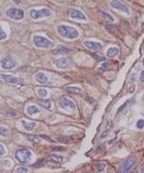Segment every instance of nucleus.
Returning <instances> with one entry per match:
<instances>
[{"instance_id":"nucleus-33","label":"nucleus","mask_w":144,"mask_h":173,"mask_svg":"<svg viewBox=\"0 0 144 173\" xmlns=\"http://www.w3.org/2000/svg\"><path fill=\"white\" fill-rule=\"evenodd\" d=\"M51 150H52V151H62V150H64V148L62 146H60V147H51Z\"/></svg>"},{"instance_id":"nucleus-38","label":"nucleus","mask_w":144,"mask_h":173,"mask_svg":"<svg viewBox=\"0 0 144 173\" xmlns=\"http://www.w3.org/2000/svg\"><path fill=\"white\" fill-rule=\"evenodd\" d=\"M139 79H140V81H141V82H144V71H142V72H141Z\"/></svg>"},{"instance_id":"nucleus-41","label":"nucleus","mask_w":144,"mask_h":173,"mask_svg":"<svg viewBox=\"0 0 144 173\" xmlns=\"http://www.w3.org/2000/svg\"><path fill=\"white\" fill-rule=\"evenodd\" d=\"M143 65H144V59H143Z\"/></svg>"},{"instance_id":"nucleus-18","label":"nucleus","mask_w":144,"mask_h":173,"mask_svg":"<svg viewBox=\"0 0 144 173\" xmlns=\"http://www.w3.org/2000/svg\"><path fill=\"white\" fill-rule=\"evenodd\" d=\"M21 123L27 131H32V130L35 128V126H36V123H35V122H28V121L22 120Z\"/></svg>"},{"instance_id":"nucleus-14","label":"nucleus","mask_w":144,"mask_h":173,"mask_svg":"<svg viewBox=\"0 0 144 173\" xmlns=\"http://www.w3.org/2000/svg\"><path fill=\"white\" fill-rule=\"evenodd\" d=\"M36 81L37 82H39V84H45L48 81V77L47 75L45 74L43 72H39L36 75Z\"/></svg>"},{"instance_id":"nucleus-27","label":"nucleus","mask_w":144,"mask_h":173,"mask_svg":"<svg viewBox=\"0 0 144 173\" xmlns=\"http://www.w3.org/2000/svg\"><path fill=\"white\" fill-rule=\"evenodd\" d=\"M41 105L44 107V108H46L48 109V110H50L51 109V103H50V101L49 100H46L45 102H42L41 103Z\"/></svg>"},{"instance_id":"nucleus-25","label":"nucleus","mask_w":144,"mask_h":173,"mask_svg":"<svg viewBox=\"0 0 144 173\" xmlns=\"http://www.w3.org/2000/svg\"><path fill=\"white\" fill-rule=\"evenodd\" d=\"M95 166H96V169L98 170V171H103V170L105 169V167H106V164H104V162H97V164H95Z\"/></svg>"},{"instance_id":"nucleus-37","label":"nucleus","mask_w":144,"mask_h":173,"mask_svg":"<svg viewBox=\"0 0 144 173\" xmlns=\"http://www.w3.org/2000/svg\"><path fill=\"white\" fill-rule=\"evenodd\" d=\"M108 134V129L107 130H105L104 132H103L102 134H101V139H103V138H105L106 136H107V135Z\"/></svg>"},{"instance_id":"nucleus-29","label":"nucleus","mask_w":144,"mask_h":173,"mask_svg":"<svg viewBox=\"0 0 144 173\" xmlns=\"http://www.w3.org/2000/svg\"><path fill=\"white\" fill-rule=\"evenodd\" d=\"M136 126H137V128L142 129L144 127V120L143 119H139V120L137 121V123H136Z\"/></svg>"},{"instance_id":"nucleus-21","label":"nucleus","mask_w":144,"mask_h":173,"mask_svg":"<svg viewBox=\"0 0 144 173\" xmlns=\"http://www.w3.org/2000/svg\"><path fill=\"white\" fill-rule=\"evenodd\" d=\"M68 92H71V93H80L81 92V90L79 88H76V86H66L65 88Z\"/></svg>"},{"instance_id":"nucleus-2","label":"nucleus","mask_w":144,"mask_h":173,"mask_svg":"<svg viewBox=\"0 0 144 173\" xmlns=\"http://www.w3.org/2000/svg\"><path fill=\"white\" fill-rule=\"evenodd\" d=\"M136 161H137V158H136L135 155H131V156H129L127 159L119 165V167H118V172L119 173L129 172L133 168V165L136 164Z\"/></svg>"},{"instance_id":"nucleus-13","label":"nucleus","mask_w":144,"mask_h":173,"mask_svg":"<svg viewBox=\"0 0 144 173\" xmlns=\"http://www.w3.org/2000/svg\"><path fill=\"white\" fill-rule=\"evenodd\" d=\"M68 63H69V62L66 58H60V59L55 60V65L59 68H65L68 65Z\"/></svg>"},{"instance_id":"nucleus-39","label":"nucleus","mask_w":144,"mask_h":173,"mask_svg":"<svg viewBox=\"0 0 144 173\" xmlns=\"http://www.w3.org/2000/svg\"><path fill=\"white\" fill-rule=\"evenodd\" d=\"M12 1H14V3H20V1H21V0H12Z\"/></svg>"},{"instance_id":"nucleus-35","label":"nucleus","mask_w":144,"mask_h":173,"mask_svg":"<svg viewBox=\"0 0 144 173\" xmlns=\"http://www.w3.org/2000/svg\"><path fill=\"white\" fill-rule=\"evenodd\" d=\"M107 30L110 33H113V31H115V28L113 26H107Z\"/></svg>"},{"instance_id":"nucleus-26","label":"nucleus","mask_w":144,"mask_h":173,"mask_svg":"<svg viewBox=\"0 0 144 173\" xmlns=\"http://www.w3.org/2000/svg\"><path fill=\"white\" fill-rule=\"evenodd\" d=\"M58 141L60 142H64V143H67V142H69L70 139L67 138V137H59V138H58Z\"/></svg>"},{"instance_id":"nucleus-42","label":"nucleus","mask_w":144,"mask_h":173,"mask_svg":"<svg viewBox=\"0 0 144 173\" xmlns=\"http://www.w3.org/2000/svg\"><path fill=\"white\" fill-rule=\"evenodd\" d=\"M31 1H36V0H31Z\"/></svg>"},{"instance_id":"nucleus-30","label":"nucleus","mask_w":144,"mask_h":173,"mask_svg":"<svg viewBox=\"0 0 144 173\" xmlns=\"http://www.w3.org/2000/svg\"><path fill=\"white\" fill-rule=\"evenodd\" d=\"M16 171V172H28V168H26V167H24V166H20V167H17Z\"/></svg>"},{"instance_id":"nucleus-7","label":"nucleus","mask_w":144,"mask_h":173,"mask_svg":"<svg viewBox=\"0 0 144 173\" xmlns=\"http://www.w3.org/2000/svg\"><path fill=\"white\" fill-rule=\"evenodd\" d=\"M59 106L64 110H75L76 109V104L72 100L68 98H62L59 101Z\"/></svg>"},{"instance_id":"nucleus-32","label":"nucleus","mask_w":144,"mask_h":173,"mask_svg":"<svg viewBox=\"0 0 144 173\" xmlns=\"http://www.w3.org/2000/svg\"><path fill=\"white\" fill-rule=\"evenodd\" d=\"M0 134H1V136H6L7 129L5 128V127H1V128H0Z\"/></svg>"},{"instance_id":"nucleus-1","label":"nucleus","mask_w":144,"mask_h":173,"mask_svg":"<svg viewBox=\"0 0 144 173\" xmlns=\"http://www.w3.org/2000/svg\"><path fill=\"white\" fill-rule=\"evenodd\" d=\"M58 33L64 38H67V39L73 40L79 36V32L77 31L75 28L66 26V25H59L57 28Z\"/></svg>"},{"instance_id":"nucleus-15","label":"nucleus","mask_w":144,"mask_h":173,"mask_svg":"<svg viewBox=\"0 0 144 173\" xmlns=\"http://www.w3.org/2000/svg\"><path fill=\"white\" fill-rule=\"evenodd\" d=\"M46 162H57V164H62L64 159L60 156H55V155H51V156L47 157L46 159H44Z\"/></svg>"},{"instance_id":"nucleus-11","label":"nucleus","mask_w":144,"mask_h":173,"mask_svg":"<svg viewBox=\"0 0 144 173\" xmlns=\"http://www.w3.org/2000/svg\"><path fill=\"white\" fill-rule=\"evenodd\" d=\"M16 65V62L14 59L10 57H7L2 61V67L4 69H11V68L14 67Z\"/></svg>"},{"instance_id":"nucleus-10","label":"nucleus","mask_w":144,"mask_h":173,"mask_svg":"<svg viewBox=\"0 0 144 173\" xmlns=\"http://www.w3.org/2000/svg\"><path fill=\"white\" fill-rule=\"evenodd\" d=\"M68 14H69L70 17L72 18H77V19H81V20H85L87 19V17L83 14L82 12L78 11L76 9H69L68 10Z\"/></svg>"},{"instance_id":"nucleus-17","label":"nucleus","mask_w":144,"mask_h":173,"mask_svg":"<svg viewBox=\"0 0 144 173\" xmlns=\"http://www.w3.org/2000/svg\"><path fill=\"white\" fill-rule=\"evenodd\" d=\"M71 52V49L65 47V46H59L55 50V54L60 55V54H68V53Z\"/></svg>"},{"instance_id":"nucleus-24","label":"nucleus","mask_w":144,"mask_h":173,"mask_svg":"<svg viewBox=\"0 0 144 173\" xmlns=\"http://www.w3.org/2000/svg\"><path fill=\"white\" fill-rule=\"evenodd\" d=\"M28 139L30 141L35 142V143H39V137L37 136H33V135H29L28 136Z\"/></svg>"},{"instance_id":"nucleus-34","label":"nucleus","mask_w":144,"mask_h":173,"mask_svg":"<svg viewBox=\"0 0 144 173\" xmlns=\"http://www.w3.org/2000/svg\"><path fill=\"white\" fill-rule=\"evenodd\" d=\"M5 38H6V34H5L4 30L1 28V29H0V39H1V40H4Z\"/></svg>"},{"instance_id":"nucleus-31","label":"nucleus","mask_w":144,"mask_h":173,"mask_svg":"<svg viewBox=\"0 0 144 173\" xmlns=\"http://www.w3.org/2000/svg\"><path fill=\"white\" fill-rule=\"evenodd\" d=\"M40 138H42V139H44L45 141H50V142H54L55 141L54 139H50L49 137H47L46 135H40Z\"/></svg>"},{"instance_id":"nucleus-3","label":"nucleus","mask_w":144,"mask_h":173,"mask_svg":"<svg viewBox=\"0 0 144 173\" xmlns=\"http://www.w3.org/2000/svg\"><path fill=\"white\" fill-rule=\"evenodd\" d=\"M14 157L20 164H28L32 158V152L27 148H21L16 152Z\"/></svg>"},{"instance_id":"nucleus-9","label":"nucleus","mask_w":144,"mask_h":173,"mask_svg":"<svg viewBox=\"0 0 144 173\" xmlns=\"http://www.w3.org/2000/svg\"><path fill=\"white\" fill-rule=\"evenodd\" d=\"M1 77L3 80H5L6 82L11 83V84H16V85H21V84L24 83V80L21 78L18 77H14L12 75H7V74H1Z\"/></svg>"},{"instance_id":"nucleus-40","label":"nucleus","mask_w":144,"mask_h":173,"mask_svg":"<svg viewBox=\"0 0 144 173\" xmlns=\"http://www.w3.org/2000/svg\"><path fill=\"white\" fill-rule=\"evenodd\" d=\"M142 172L144 173V164H143V166H142Z\"/></svg>"},{"instance_id":"nucleus-20","label":"nucleus","mask_w":144,"mask_h":173,"mask_svg":"<svg viewBox=\"0 0 144 173\" xmlns=\"http://www.w3.org/2000/svg\"><path fill=\"white\" fill-rule=\"evenodd\" d=\"M99 14H100V16L102 17H104L105 19H107L108 21H110V22H113V17L110 16L108 13L107 12H104V11H101L99 12Z\"/></svg>"},{"instance_id":"nucleus-23","label":"nucleus","mask_w":144,"mask_h":173,"mask_svg":"<svg viewBox=\"0 0 144 173\" xmlns=\"http://www.w3.org/2000/svg\"><path fill=\"white\" fill-rule=\"evenodd\" d=\"M37 94H39L40 97H46L48 94V91L45 88H39L37 90Z\"/></svg>"},{"instance_id":"nucleus-36","label":"nucleus","mask_w":144,"mask_h":173,"mask_svg":"<svg viewBox=\"0 0 144 173\" xmlns=\"http://www.w3.org/2000/svg\"><path fill=\"white\" fill-rule=\"evenodd\" d=\"M5 154V148H4V145H0V155H4Z\"/></svg>"},{"instance_id":"nucleus-8","label":"nucleus","mask_w":144,"mask_h":173,"mask_svg":"<svg viewBox=\"0 0 144 173\" xmlns=\"http://www.w3.org/2000/svg\"><path fill=\"white\" fill-rule=\"evenodd\" d=\"M110 6H112V8H113V9L119 10V11L123 12V13L129 14V8L124 3L119 1V0H112V1H110Z\"/></svg>"},{"instance_id":"nucleus-4","label":"nucleus","mask_w":144,"mask_h":173,"mask_svg":"<svg viewBox=\"0 0 144 173\" xmlns=\"http://www.w3.org/2000/svg\"><path fill=\"white\" fill-rule=\"evenodd\" d=\"M51 16V11L47 8H44V9H41L39 11L37 10H35V9H32L30 11V17H32L33 19H37V18H41V17H49Z\"/></svg>"},{"instance_id":"nucleus-19","label":"nucleus","mask_w":144,"mask_h":173,"mask_svg":"<svg viewBox=\"0 0 144 173\" xmlns=\"http://www.w3.org/2000/svg\"><path fill=\"white\" fill-rule=\"evenodd\" d=\"M37 113H39V109L37 108V106L36 105L29 106L28 108H27V114H28L29 116H33V114H37Z\"/></svg>"},{"instance_id":"nucleus-28","label":"nucleus","mask_w":144,"mask_h":173,"mask_svg":"<svg viewBox=\"0 0 144 173\" xmlns=\"http://www.w3.org/2000/svg\"><path fill=\"white\" fill-rule=\"evenodd\" d=\"M107 69H108V65L105 63H103L99 68H98V71H100V72H104V71H106Z\"/></svg>"},{"instance_id":"nucleus-16","label":"nucleus","mask_w":144,"mask_h":173,"mask_svg":"<svg viewBox=\"0 0 144 173\" xmlns=\"http://www.w3.org/2000/svg\"><path fill=\"white\" fill-rule=\"evenodd\" d=\"M118 53H119V50H118L117 47H110V48H108L107 51V57L114 58L116 55H118Z\"/></svg>"},{"instance_id":"nucleus-22","label":"nucleus","mask_w":144,"mask_h":173,"mask_svg":"<svg viewBox=\"0 0 144 173\" xmlns=\"http://www.w3.org/2000/svg\"><path fill=\"white\" fill-rule=\"evenodd\" d=\"M131 102H132V99H129V100L126 101V102H125L124 104H123L122 106H120V108L117 110V112H116V114H119L121 113V112L123 111V110H125V109H126V107H127V106L129 105V104L131 103Z\"/></svg>"},{"instance_id":"nucleus-5","label":"nucleus","mask_w":144,"mask_h":173,"mask_svg":"<svg viewBox=\"0 0 144 173\" xmlns=\"http://www.w3.org/2000/svg\"><path fill=\"white\" fill-rule=\"evenodd\" d=\"M7 17L14 20H20L24 17V12L20 9L16 8H10L8 11L6 12Z\"/></svg>"},{"instance_id":"nucleus-12","label":"nucleus","mask_w":144,"mask_h":173,"mask_svg":"<svg viewBox=\"0 0 144 173\" xmlns=\"http://www.w3.org/2000/svg\"><path fill=\"white\" fill-rule=\"evenodd\" d=\"M85 46L90 50H98L102 48V44H101L100 42H85Z\"/></svg>"},{"instance_id":"nucleus-6","label":"nucleus","mask_w":144,"mask_h":173,"mask_svg":"<svg viewBox=\"0 0 144 173\" xmlns=\"http://www.w3.org/2000/svg\"><path fill=\"white\" fill-rule=\"evenodd\" d=\"M34 43L37 47H42V48H47L52 45V42L46 38L39 37V36H36L34 38Z\"/></svg>"}]
</instances>
